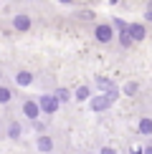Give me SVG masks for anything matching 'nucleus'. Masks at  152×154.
Masks as SVG:
<instances>
[{"label": "nucleus", "instance_id": "2eb2a0df", "mask_svg": "<svg viewBox=\"0 0 152 154\" xmlns=\"http://www.w3.org/2000/svg\"><path fill=\"white\" fill-rule=\"evenodd\" d=\"M76 99H79V101H84V99H89V88H86V86H81L79 91H76Z\"/></svg>", "mask_w": 152, "mask_h": 154}, {"label": "nucleus", "instance_id": "aec40b11", "mask_svg": "<svg viewBox=\"0 0 152 154\" xmlns=\"http://www.w3.org/2000/svg\"><path fill=\"white\" fill-rule=\"evenodd\" d=\"M61 3H71V0H61Z\"/></svg>", "mask_w": 152, "mask_h": 154}, {"label": "nucleus", "instance_id": "39448f33", "mask_svg": "<svg viewBox=\"0 0 152 154\" xmlns=\"http://www.w3.org/2000/svg\"><path fill=\"white\" fill-rule=\"evenodd\" d=\"M38 152H43V154H48V152H53V142H51V137H38Z\"/></svg>", "mask_w": 152, "mask_h": 154}, {"label": "nucleus", "instance_id": "9b49d317", "mask_svg": "<svg viewBox=\"0 0 152 154\" xmlns=\"http://www.w3.org/2000/svg\"><path fill=\"white\" fill-rule=\"evenodd\" d=\"M28 25H30V20H28L25 15H18V18H15V28H18V30H25Z\"/></svg>", "mask_w": 152, "mask_h": 154}, {"label": "nucleus", "instance_id": "ddd939ff", "mask_svg": "<svg viewBox=\"0 0 152 154\" xmlns=\"http://www.w3.org/2000/svg\"><path fill=\"white\" fill-rule=\"evenodd\" d=\"M8 101H10V88H0V104H8Z\"/></svg>", "mask_w": 152, "mask_h": 154}, {"label": "nucleus", "instance_id": "6e6552de", "mask_svg": "<svg viewBox=\"0 0 152 154\" xmlns=\"http://www.w3.org/2000/svg\"><path fill=\"white\" fill-rule=\"evenodd\" d=\"M139 134H144V137L152 134V119H142L139 121Z\"/></svg>", "mask_w": 152, "mask_h": 154}, {"label": "nucleus", "instance_id": "423d86ee", "mask_svg": "<svg viewBox=\"0 0 152 154\" xmlns=\"http://www.w3.org/2000/svg\"><path fill=\"white\" fill-rule=\"evenodd\" d=\"M97 38L101 43H106L112 38V28H109V25H99V28H97Z\"/></svg>", "mask_w": 152, "mask_h": 154}, {"label": "nucleus", "instance_id": "7ed1b4c3", "mask_svg": "<svg viewBox=\"0 0 152 154\" xmlns=\"http://www.w3.org/2000/svg\"><path fill=\"white\" fill-rule=\"evenodd\" d=\"M127 33H129L132 41H142V38H144V25H139V23L127 25Z\"/></svg>", "mask_w": 152, "mask_h": 154}, {"label": "nucleus", "instance_id": "20e7f679", "mask_svg": "<svg viewBox=\"0 0 152 154\" xmlns=\"http://www.w3.org/2000/svg\"><path fill=\"white\" fill-rule=\"evenodd\" d=\"M109 104H112V101H109V96H97V99H94L91 101V109H94V111H104V109H109Z\"/></svg>", "mask_w": 152, "mask_h": 154}, {"label": "nucleus", "instance_id": "dca6fc26", "mask_svg": "<svg viewBox=\"0 0 152 154\" xmlns=\"http://www.w3.org/2000/svg\"><path fill=\"white\" fill-rule=\"evenodd\" d=\"M124 91H127V94H135V91H137V83H127Z\"/></svg>", "mask_w": 152, "mask_h": 154}, {"label": "nucleus", "instance_id": "f8f14e48", "mask_svg": "<svg viewBox=\"0 0 152 154\" xmlns=\"http://www.w3.org/2000/svg\"><path fill=\"white\" fill-rule=\"evenodd\" d=\"M53 96H56V101H59V104H61V101H68V91H66V88H59Z\"/></svg>", "mask_w": 152, "mask_h": 154}, {"label": "nucleus", "instance_id": "f03ea898", "mask_svg": "<svg viewBox=\"0 0 152 154\" xmlns=\"http://www.w3.org/2000/svg\"><path fill=\"white\" fill-rule=\"evenodd\" d=\"M23 114L28 119H38V116H41V109H38L36 101H25V104H23Z\"/></svg>", "mask_w": 152, "mask_h": 154}, {"label": "nucleus", "instance_id": "0eeeda50", "mask_svg": "<svg viewBox=\"0 0 152 154\" xmlns=\"http://www.w3.org/2000/svg\"><path fill=\"white\" fill-rule=\"evenodd\" d=\"M15 81H18V86H28V83L33 81V76H30L28 71H21V73L15 76Z\"/></svg>", "mask_w": 152, "mask_h": 154}, {"label": "nucleus", "instance_id": "4468645a", "mask_svg": "<svg viewBox=\"0 0 152 154\" xmlns=\"http://www.w3.org/2000/svg\"><path fill=\"white\" fill-rule=\"evenodd\" d=\"M119 41H122V46H129V43H132V38H129V33H127V25L122 28V35H119Z\"/></svg>", "mask_w": 152, "mask_h": 154}, {"label": "nucleus", "instance_id": "9d476101", "mask_svg": "<svg viewBox=\"0 0 152 154\" xmlns=\"http://www.w3.org/2000/svg\"><path fill=\"white\" fill-rule=\"evenodd\" d=\"M97 86L101 88V91H106V94L114 91V86H112V81H109V79H97Z\"/></svg>", "mask_w": 152, "mask_h": 154}, {"label": "nucleus", "instance_id": "f257e3e1", "mask_svg": "<svg viewBox=\"0 0 152 154\" xmlns=\"http://www.w3.org/2000/svg\"><path fill=\"white\" fill-rule=\"evenodd\" d=\"M38 109H41V114H56L59 111V101H56V96H41Z\"/></svg>", "mask_w": 152, "mask_h": 154}, {"label": "nucleus", "instance_id": "6ab92c4d", "mask_svg": "<svg viewBox=\"0 0 152 154\" xmlns=\"http://www.w3.org/2000/svg\"><path fill=\"white\" fill-rule=\"evenodd\" d=\"M147 18H150V20H152V5H150V8H147Z\"/></svg>", "mask_w": 152, "mask_h": 154}, {"label": "nucleus", "instance_id": "1a4fd4ad", "mask_svg": "<svg viewBox=\"0 0 152 154\" xmlns=\"http://www.w3.org/2000/svg\"><path fill=\"white\" fill-rule=\"evenodd\" d=\"M8 137H10V139H18V137H21V124H18V121H13V124L8 126Z\"/></svg>", "mask_w": 152, "mask_h": 154}, {"label": "nucleus", "instance_id": "a211bd4d", "mask_svg": "<svg viewBox=\"0 0 152 154\" xmlns=\"http://www.w3.org/2000/svg\"><path fill=\"white\" fill-rule=\"evenodd\" d=\"M142 154H152V146H144V152Z\"/></svg>", "mask_w": 152, "mask_h": 154}, {"label": "nucleus", "instance_id": "f3484780", "mask_svg": "<svg viewBox=\"0 0 152 154\" xmlns=\"http://www.w3.org/2000/svg\"><path fill=\"white\" fill-rule=\"evenodd\" d=\"M99 154H117V152H114L112 146H101V152H99Z\"/></svg>", "mask_w": 152, "mask_h": 154}, {"label": "nucleus", "instance_id": "412c9836", "mask_svg": "<svg viewBox=\"0 0 152 154\" xmlns=\"http://www.w3.org/2000/svg\"><path fill=\"white\" fill-rule=\"evenodd\" d=\"M112 3H117V0H112Z\"/></svg>", "mask_w": 152, "mask_h": 154}]
</instances>
